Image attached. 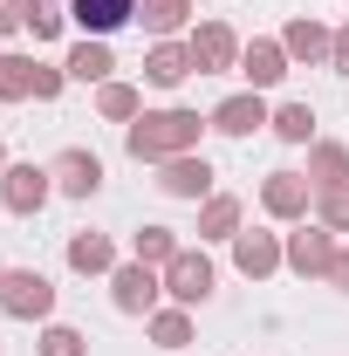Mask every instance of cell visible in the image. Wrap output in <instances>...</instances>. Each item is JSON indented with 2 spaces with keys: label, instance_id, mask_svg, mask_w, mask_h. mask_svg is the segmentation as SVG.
Returning a JSON list of instances; mask_svg holds the SVG:
<instances>
[{
  "label": "cell",
  "instance_id": "6da1fadb",
  "mask_svg": "<svg viewBox=\"0 0 349 356\" xmlns=\"http://www.w3.org/2000/svg\"><path fill=\"white\" fill-rule=\"evenodd\" d=\"M76 21L83 28H124L131 21V0H76Z\"/></svg>",
  "mask_w": 349,
  "mask_h": 356
},
{
  "label": "cell",
  "instance_id": "7a4b0ae2",
  "mask_svg": "<svg viewBox=\"0 0 349 356\" xmlns=\"http://www.w3.org/2000/svg\"><path fill=\"white\" fill-rule=\"evenodd\" d=\"M14 309H48V281L21 274V281H14Z\"/></svg>",
  "mask_w": 349,
  "mask_h": 356
},
{
  "label": "cell",
  "instance_id": "3957f363",
  "mask_svg": "<svg viewBox=\"0 0 349 356\" xmlns=\"http://www.w3.org/2000/svg\"><path fill=\"white\" fill-rule=\"evenodd\" d=\"M219 124H226V131H254V124H261V110H254V103H226V110H219Z\"/></svg>",
  "mask_w": 349,
  "mask_h": 356
},
{
  "label": "cell",
  "instance_id": "277c9868",
  "mask_svg": "<svg viewBox=\"0 0 349 356\" xmlns=\"http://www.w3.org/2000/svg\"><path fill=\"white\" fill-rule=\"evenodd\" d=\"M206 281H213L206 261H185V267H178V295H206Z\"/></svg>",
  "mask_w": 349,
  "mask_h": 356
},
{
  "label": "cell",
  "instance_id": "5b68a950",
  "mask_svg": "<svg viewBox=\"0 0 349 356\" xmlns=\"http://www.w3.org/2000/svg\"><path fill=\"white\" fill-rule=\"evenodd\" d=\"M62 172H69V192H89L96 185V158H69Z\"/></svg>",
  "mask_w": 349,
  "mask_h": 356
},
{
  "label": "cell",
  "instance_id": "8992f818",
  "mask_svg": "<svg viewBox=\"0 0 349 356\" xmlns=\"http://www.w3.org/2000/svg\"><path fill=\"white\" fill-rule=\"evenodd\" d=\"M28 21H35V35H55L62 14H55V0H28Z\"/></svg>",
  "mask_w": 349,
  "mask_h": 356
},
{
  "label": "cell",
  "instance_id": "52a82bcc",
  "mask_svg": "<svg viewBox=\"0 0 349 356\" xmlns=\"http://www.w3.org/2000/svg\"><path fill=\"white\" fill-rule=\"evenodd\" d=\"M103 69H110V55H103V48H83V55H76V76H103Z\"/></svg>",
  "mask_w": 349,
  "mask_h": 356
},
{
  "label": "cell",
  "instance_id": "ba28073f",
  "mask_svg": "<svg viewBox=\"0 0 349 356\" xmlns=\"http://www.w3.org/2000/svg\"><path fill=\"white\" fill-rule=\"evenodd\" d=\"M21 185H14V206H28V199H42V172H14Z\"/></svg>",
  "mask_w": 349,
  "mask_h": 356
},
{
  "label": "cell",
  "instance_id": "9c48e42d",
  "mask_svg": "<svg viewBox=\"0 0 349 356\" xmlns=\"http://www.w3.org/2000/svg\"><path fill=\"white\" fill-rule=\"evenodd\" d=\"M7 21H14V0H0V28H7Z\"/></svg>",
  "mask_w": 349,
  "mask_h": 356
}]
</instances>
